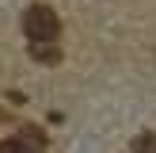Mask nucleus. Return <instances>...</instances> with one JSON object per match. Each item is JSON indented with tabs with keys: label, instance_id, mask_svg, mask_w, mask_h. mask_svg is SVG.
I'll return each instance as SVG.
<instances>
[{
	"label": "nucleus",
	"instance_id": "7ed1b4c3",
	"mask_svg": "<svg viewBox=\"0 0 156 153\" xmlns=\"http://www.w3.org/2000/svg\"><path fill=\"white\" fill-rule=\"evenodd\" d=\"M27 54L34 61H42V65H57V61H61V46L57 42H30Z\"/></svg>",
	"mask_w": 156,
	"mask_h": 153
},
{
	"label": "nucleus",
	"instance_id": "f03ea898",
	"mask_svg": "<svg viewBox=\"0 0 156 153\" xmlns=\"http://www.w3.org/2000/svg\"><path fill=\"white\" fill-rule=\"evenodd\" d=\"M0 153H46V134L34 126L19 130L15 138H8V142H0Z\"/></svg>",
	"mask_w": 156,
	"mask_h": 153
},
{
	"label": "nucleus",
	"instance_id": "20e7f679",
	"mask_svg": "<svg viewBox=\"0 0 156 153\" xmlns=\"http://www.w3.org/2000/svg\"><path fill=\"white\" fill-rule=\"evenodd\" d=\"M133 153H156V134L152 130H141L133 138Z\"/></svg>",
	"mask_w": 156,
	"mask_h": 153
},
{
	"label": "nucleus",
	"instance_id": "f257e3e1",
	"mask_svg": "<svg viewBox=\"0 0 156 153\" xmlns=\"http://www.w3.org/2000/svg\"><path fill=\"white\" fill-rule=\"evenodd\" d=\"M23 31H27L30 42H57L61 35V19L50 4H30L23 12Z\"/></svg>",
	"mask_w": 156,
	"mask_h": 153
}]
</instances>
